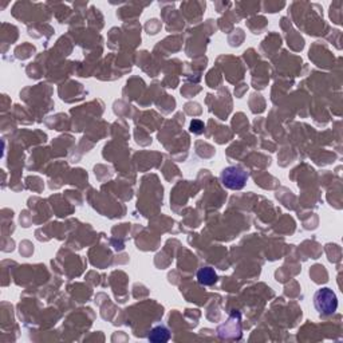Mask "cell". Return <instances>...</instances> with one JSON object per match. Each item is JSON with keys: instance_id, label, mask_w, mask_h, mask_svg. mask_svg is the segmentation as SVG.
Masks as SVG:
<instances>
[{"instance_id": "cell-1", "label": "cell", "mask_w": 343, "mask_h": 343, "mask_svg": "<svg viewBox=\"0 0 343 343\" xmlns=\"http://www.w3.org/2000/svg\"><path fill=\"white\" fill-rule=\"evenodd\" d=\"M314 306L323 317H330L335 314L338 308V298L331 288H319L314 295Z\"/></svg>"}, {"instance_id": "cell-2", "label": "cell", "mask_w": 343, "mask_h": 343, "mask_svg": "<svg viewBox=\"0 0 343 343\" xmlns=\"http://www.w3.org/2000/svg\"><path fill=\"white\" fill-rule=\"evenodd\" d=\"M220 180L225 188L232 191H240L248 180V173L239 165H232L225 168L220 174Z\"/></svg>"}, {"instance_id": "cell-3", "label": "cell", "mask_w": 343, "mask_h": 343, "mask_svg": "<svg viewBox=\"0 0 343 343\" xmlns=\"http://www.w3.org/2000/svg\"><path fill=\"white\" fill-rule=\"evenodd\" d=\"M197 282L201 286H213L217 282V273L212 267H203L197 272Z\"/></svg>"}, {"instance_id": "cell-4", "label": "cell", "mask_w": 343, "mask_h": 343, "mask_svg": "<svg viewBox=\"0 0 343 343\" xmlns=\"http://www.w3.org/2000/svg\"><path fill=\"white\" fill-rule=\"evenodd\" d=\"M148 339L153 343H165L170 339V331L166 326H155L150 330Z\"/></svg>"}, {"instance_id": "cell-5", "label": "cell", "mask_w": 343, "mask_h": 343, "mask_svg": "<svg viewBox=\"0 0 343 343\" xmlns=\"http://www.w3.org/2000/svg\"><path fill=\"white\" fill-rule=\"evenodd\" d=\"M191 132L195 134H201L204 132V123L201 121H197V119H195V121H192V123H191Z\"/></svg>"}]
</instances>
